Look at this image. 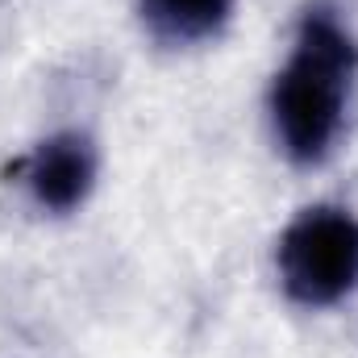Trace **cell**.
<instances>
[{
    "mask_svg": "<svg viewBox=\"0 0 358 358\" xmlns=\"http://www.w3.org/2000/svg\"><path fill=\"white\" fill-rule=\"evenodd\" d=\"M358 46L329 8H308L283 71L271 84V121L292 163H321L342 129Z\"/></svg>",
    "mask_w": 358,
    "mask_h": 358,
    "instance_id": "cell-1",
    "label": "cell"
},
{
    "mask_svg": "<svg viewBox=\"0 0 358 358\" xmlns=\"http://www.w3.org/2000/svg\"><path fill=\"white\" fill-rule=\"evenodd\" d=\"M283 292L304 308H329L358 287V221L346 208H304L275 246Z\"/></svg>",
    "mask_w": 358,
    "mask_h": 358,
    "instance_id": "cell-2",
    "label": "cell"
},
{
    "mask_svg": "<svg viewBox=\"0 0 358 358\" xmlns=\"http://www.w3.org/2000/svg\"><path fill=\"white\" fill-rule=\"evenodd\" d=\"M21 171L42 208L71 213L88 200L92 179H96V155L84 134H55L21 163Z\"/></svg>",
    "mask_w": 358,
    "mask_h": 358,
    "instance_id": "cell-3",
    "label": "cell"
},
{
    "mask_svg": "<svg viewBox=\"0 0 358 358\" xmlns=\"http://www.w3.org/2000/svg\"><path fill=\"white\" fill-rule=\"evenodd\" d=\"M229 8L234 0H142V21L159 42L192 46L221 34V25L229 21Z\"/></svg>",
    "mask_w": 358,
    "mask_h": 358,
    "instance_id": "cell-4",
    "label": "cell"
}]
</instances>
